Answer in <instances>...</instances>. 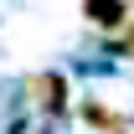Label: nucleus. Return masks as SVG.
<instances>
[{"label":"nucleus","instance_id":"obj_1","mask_svg":"<svg viewBox=\"0 0 134 134\" xmlns=\"http://www.w3.org/2000/svg\"><path fill=\"white\" fill-rule=\"evenodd\" d=\"M88 21H98V26H124L129 21V5L124 0H83Z\"/></svg>","mask_w":134,"mask_h":134},{"label":"nucleus","instance_id":"obj_2","mask_svg":"<svg viewBox=\"0 0 134 134\" xmlns=\"http://www.w3.org/2000/svg\"><path fill=\"white\" fill-rule=\"evenodd\" d=\"M31 93H41V108H62V77H31Z\"/></svg>","mask_w":134,"mask_h":134},{"label":"nucleus","instance_id":"obj_3","mask_svg":"<svg viewBox=\"0 0 134 134\" xmlns=\"http://www.w3.org/2000/svg\"><path fill=\"white\" fill-rule=\"evenodd\" d=\"M88 119H93L98 129H119V119L108 114V108H98V103H88Z\"/></svg>","mask_w":134,"mask_h":134},{"label":"nucleus","instance_id":"obj_4","mask_svg":"<svg viewBox=\"0 0 134 134\" xmlns=\"http://www.w3.org/2000/svg\"><path fill=\"white\" fill-rule=\"evenodd\" d=\"M124 41H129V47H134V26H129V36H124Z\"/></svg>","mask_w":134,"mask_h":134}]
</instances>
